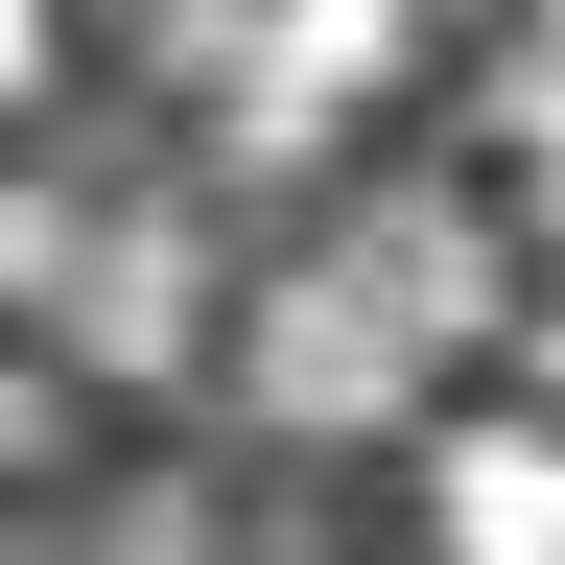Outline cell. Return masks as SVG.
Masks as SVG:
<instances>
[{"instance_id": "6da1fadb", "label": "cell", "mask_w": 565, "mask_h": 565, "mask_svg": "<svg viewBox=\"0 0 565 565\" xmlns=\"http://www.w3.org/2000/svg\"><path fill=\"white\" fill-rule=\"evenodd\" d=\"M401 282L377 259H307V282H259L236 307V377H259V424H307V448H353V424H401Z\"/></svg>"}, {"instance_id": "7a4b0ae2", "label": "cell", "mask_w": 565, "mask_h": 565, "mask_svg": "<svg viewBox=\"0 0 565 565\" xmlns=\"http://www.w3.org/2000/svg\"><path fill=\"white\" fill-rule=\"evenodd\" d=\"M424 565H565V401L424 424Z\"/></svg>"}, {"instance_id": "3957f363", "label": "cell", "mask_w": 565, "mask_h": 565, "mask_svg": "<svg viewBox=\"0 0 565 565\" xmlns=\"http://www.w3.org/2000/svg\"><path fill=\"white\" fill-rule=\"evenodd\" d=\"M47 307H71V377H166V353L212 330V259H189V212H141V236H118V259H71Z\"/></svg>"}, {"instance_id": "277c9868", "label": "cell", "mask_w": 565, "mask_h": 565, "mask_svg": "<svg viewBox=\"0 0 565 565\" xmlns=\"http://www.w3.org/2000/svg\"><path fill=\"white\" fill-rule=\"evenodd\" d=\"M353 71H401V0H282L259 24V118H330Z\"/></svg>"}, {"instance_id": "5b68a950", "label": "cell", "mask_w": 565, "mask_h": 565, "mask_svg": "<svg viewBox=\"0 0 565 565\" xmlns=\"http://www.w3.org/2000/svg\"><path fill=\"white\" fill-rule=\"evenodd\" d=\"M519 166H542V212H565V71H542V95H519Z\"/></svg>"}, {"instance_id": "8992f818", "label": "cell", "mask_w": 565, "mask_h": 565, "mask_svg": "<svg viewBox=\"0 0 565 565\" xmlns=\"http://www.w3.org/2000/svg\"><path fill=\"white\" fill-rule=\"evenodd\" d=\"M519 377H542V401H565V282H542V307H519Z\"/></svg>"}, {"instance_id": "52a82bcc", "label": "cell", "mask_w": 565, "mask_h": 565, "mask_svg": "<svg viewBox=\"0 0 565 565\" xmlns=\"http://www.w3.org/2000/svg\"><path fill=\"white\" fill-rule=\"evenodd\" d=\"M542 71H565V0H542Z\"/></svg>"}]
</instances>
